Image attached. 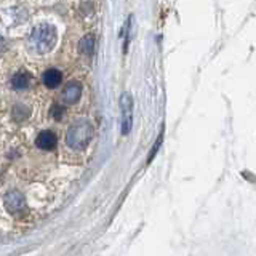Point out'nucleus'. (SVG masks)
<instances>
[{
	"label": "nucleus",
	"mask_w": 256,
	"mask_h": 256,
	"mask_svg": "<svg viewBox=\"0 0 256 256\" xmlns=\"http://www.w3.org/2000/svg\"><path fill=\"white\" fill-rule=\"evenodd\" d=\"M93 138V125L88 120H77L70 125L66 134V142L70 149L84 150Z\"/></svg>",
	"instance_id": "1"
},
{
	"label": "nucleus",
	"mask_w": 256,
	"mask_h": 256,
	"mask_svg": "<svg viewBox=\"0 0 256 256\" xmlns=\"http://www.w3.org/2000/svg\"><path fill=\"white\" fill-rule=\"evenodd\" d=\"M29 44L36 53H48L56 44V30L52 24H38L30 32Z\"/></svg>",
	"instance_id": "2"
},
{
	"label": "nucleus",
	"mask_w": 256,
	"mask_h": 256,
	"mask_svg": "<svg viewBox=\"0 0 256 256\" xmlns=\"http://www.w3.org/2000/svg\"><path fill=\"white\" fill-rule=\"evenodd\" d=\"M120 109H122V133L126 134L132 130L133 122V100L128 93L120 96Z\"/></svg>",
	"instance_id": "3"
},
{
	"label": "nucleus",
	"mask_w": 256,
	"mask_h": 256,
	"mask_svg": "<svg viewBox=\"0 0 256 256\" xmlns=\"http://www.w3.org/2000/svg\"><path fill=\"white\" fill-rule=\"evenodd\" d=\"M5 206L10 213L20 214L26 210V198H24V196L18 190L8 192V194L5 196Z\"/></svg>",
	"instance_id": "4"
},
{
	"label": "nucleus",
	"mask_w": 256,
	"mask_h": 256,
	"mask_svg": "<svg viewBox=\"0 0 256 256\" xmlns=\"http://www.w3.org/2000/svg\"><path fill=\"white\" fill-rule=\"evenodd\" d=\"M56 142H58V140H56V134L50 130H45L42 133H38L37 140H36V144L38 149L42 150H52L56 148Z\"/></svg>",
	"instance_id": "5"
},
{
	"label": "nucleus",
	"mask_w": 256,
	"mask_h": 256,
	"mask_svg": "<svg viewBox=\"0 0 256 256\" xmlns=\"http://www.w3.org/2000/svg\"><path fill=\"white\" fill-rule=\"evenodd\" d=\"M80 94H82V86L78 82H69L62 90V100L68 104H74L78 101Z\"/></svg>",
	"instance_id": "6"
},
{
	"label": "nucleus",
	"mask_w": 256,
	"mask_h": 256,
	"mask_svg": "<svg viewBox=\"0 0 256 256\" xmlns=\"http://www.w3.org/2000/svg\"><path fill=\"white\" fill-rule=\"evenodd\" d=\"M62 80V76L58 69H48L45 74H44V84L48 86V88H56L60 86Z\"/></svg>",
	"instance_id": "7"
},
{
	"label": "nucleus",
	"mask_w": 256,
	"mask_h": 256,
	"mask_svg": "<svg viewBox=\"0 0 256 256\" xmlns=\"http://www.w3.org/2000/svg\"><path fill=\"white\" fill-rule=\"evenodd\" d=\"M29 84H30V76L28 72H18V74H14L12 78V86L14 90H26Z\"/></svg>",
	"instance_id": "8"
},
{
	"label": "nucleus",
	"mask_w": 256,
	"mask_h": 256,
	"mask_svg": "<svg viewBox=\"0 0 256 256\" xmlns=\"http://www.w3.org/2000/svg\"><path fill=\"white\" fill-rule=\"evenodd\" d=\"M78 48H80V52H82L84 54H92L93 50H94V37L90 36V34L85 36L78 42Z\"/></svg>",
	"instance_id": "9"
},
{
	"label": "nucleus",
	"mask_w": 256,
	"mask_h": 256,
	"mask_svg": "<svg viewBox=\"0 0 256 256\" xmlns=\"http://www.w3.org/2000/svg\"><path fill=\"white\" fill-rule=\"evenodd\" d=\"M52 114H53V117H56V118H61V116H62V108L58 106V104H54V106L52 108Z\"/></svg>",
	"instance_id": "10"
},
{
	"label": "nucleus",
	"mask_w": 256,
	"mask_h": 256,
	"mask_svg": "<svg viewBox=\"0 0 256 256\" xmlns=\"http://www.w3.org/2000/svg\"><path fill=\"white\" fill-rule=\"evenodd\" d=\"M5 48H6V44H5V38L0 36V54H2L5 52Z\"/></svg>",
	"instance_id": "11"
}]
</instances>
